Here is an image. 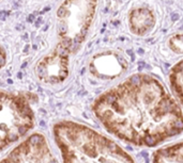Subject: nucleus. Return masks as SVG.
Returning <instances> with one entry per match:
<instances>
[{
    "label": "nucleus",
    "instance_id": "nucleus-2",
    "mask_svg": "<svg viewBox=\"0 0 183 163\" xmlns=\"http://www.w3.org/2000/svg\"><path fill=\"white\" fill-rule=\"evenodd\" d=\"M54 135L63 163H135L117 143L87 126L62 121Z\"/></svg>",
    "mask_w": 183,
    "mask_h": 163
},
{
    "label": "nucleus",
    "instance_id": "nucleus-4",
    "mask_svg": "<svg viewBox=\"0 0 183 163\" xmlns=\"http://www.w3.org/2000/svg\"><path fill=\"white\" fill-rule=\"evenodd\" d=\"M0 163H57L44 135L34 133L15 147Z\"/></svg>",
    "mask_w": 183,
    "mask_h": 163
},
{
    "label": "nucleus",
    "instance_id": "nucleus-5",
    "mask_svg": "<svg viewBox=\"0 0 183 163\" xmlns=\"http://www.w3.org/2000/svg\"><path fill=\"white\" fill-rule=\"evenodd\" d=\"M130 26L134 33L144 35L154 26V16L147 9H136L130 15Z\"/></svg>",
    "mask_w": 183,
    "mask_h": 163
},
{
    "label": "nucleus",
    "instance_id": "nucleus-8",
    "mask_svg": "<svg viewBox=\"0 0 183 163\" xmlns=\"http://www.w3.org/2000/svg\"><path fill=\"white\" fill-rule=\"evenodd\" d=\"M169 47L178 53H183V35H176L169 40Z\"/></svg>",
    "mask_w": 183,
    "mask_h": 163
},
{
    "label": "nucleus",
    "instance_id": "nucleus-6",
    "mask_svg": "<svg viewBox=\"0 0 183 163\" xmlns=\"http://www.w3.org/2000/svg\"><path fill=\"white\" fill-rule=\"evenodd\" d=\"M152 163H183V142L156 150L153 154Z\"/></svg>",
    "mask_w": 183,
    "mask_h": 163
},
{
    "label": "nucleus",
    "instance_id": "nucleus-7",
    "mask_svg": "<svg viewBox=\"0 0 183 163\" xmlns=\"http://www.w3.org/2000/svg\"><path fill=\"white\" fill-rule=\"evenodd\" d=\"M169 82L178 100L183 106V60L171 68L169 74Z\"/></svg>",
    "mask_w": 183,
    "mask_h": 163
},
{
    "label": "nucleus",
    "instance_id": "nucleus-3",
    "mask_svg": "<svg viewBox=\"0 0 183 163\" xmlns=\"http://www.w3.org/2000/svg\"><path fill=\"white\" fill-rule=\"evenodd\" d=\"M33 125V111L25 97L0 92V150L23 138Z\"/></svg>",
    "mask_w": 183,
    "mask_h": 163
},
{
    "label": "nucleus",
    "instance_id": "nucleus-1",
    "mask_svg": "<svg viewBox=\"0 0 183 163\" xmlns=\"http://www.w3.org/2000/svg\"><path fill=\"white\" fill-rule=\"evenodd\" d=\"M93 111L110 133L136 146H156L183 131L181 108L164 84L147 74L132 75L105 92Z\"/></svg>",
    "mask_w": 183,
    "mask_h": 163
}]
</instances>
